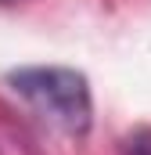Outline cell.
I'll use <instances>...</instances> for the list:
<instances>
[{"label": "cell", "instance_id": "obj_1", "mask_svg": "<svg viewBox=\"0 0 151 155\" xmlns=\"http://www.w3.org/2000/svg\"><path fill=\"white\" fill-rule=\"evenodd\" d=\"M7 87L50 126H58L69 137H86L94 126V94L90 79L79 69L65 65H25L11 69Z\"/></svg>", "mask_w": 151, "mask_h": 155}, {"label": "cell", "instance_id": "obj_2", "mask_svg": "<svg viewBox=\"0 0 151 155\" xmlns=\"http://www.w3.org/2000/svg\"><path fill=\"white\" fill-rule=\"evenodd\" d=\"M126 152L130 155H151V130H133L126 137Z\"/></svg>", "mask_w": 151, "mask_h": 155}]
</instances>
